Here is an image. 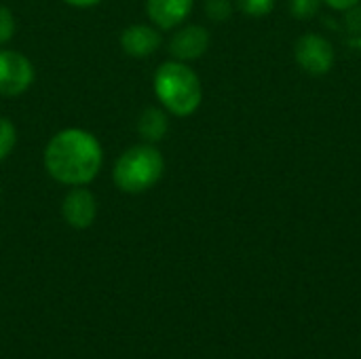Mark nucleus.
Instances as JSON below:
<instances>
[{"instance_id":"obj_10","label":"nucleus","mask_w":361,"mask_h":359,"mask_svg":"<svg viewBox=\"0 0 361 359\" xmlns=\"http://www.w3.org/2000/svg\"><path fill=\"white\" fill-rule=\"evenodd\" d=\"M169 131V112L163 106H148L137 118V133L148 144H159Z\"/></svg>"},{"instance_id":"obj_3","label":"nucleus","mask_w":361,"mask_h":359,"mask_svg":"<svg viewBox=\"0 0 361 359\" xmlns=\"http://www.w3.org/2000/svg\"><path fill=\"white\" fill-rule=\"evenodd\" d=\"M165 174V159L157 144L140 142L118 154L112 167V182L125 195H144Z\"/></svg>"},{"instance_id":"obj_2","label":"nucleus","mask_w":361,"mask_h":359,"mask_svg":"<svg viewBox=\"0 0 361 359\" xmlns=\"http://www.w3.org/2000/svg\"><path fill=\"white\" fill-rule=\"evenodd\" d=\"M152 89L159 104L173 116H190L203 102L201 78L186 61H163L152 76Z\"/></svg>"},{"instance_id":"obj_11","label":"nucleus","mask_w":361,"mask_h":359,"mask_svg":"<svg viewBox=\"0 0 361 359\" xmlns=\"http://www.w3.org/2000/svg\"><path fill=\"white\" fill-rule=\"evenodd\" d=\"M17 146V127L11 118L0 116V163L11 157Z\"/></svg>"},{"instance_id":"obj_7","label":"nucleus","mask_w":361,"mask_h":359,"mask_svg":"<svg viewBox=\"0 0 361 359\" xmlns=\"http://www.w3.org/2000/svg\"><path fill=\"white\" fill-rule=\"evenodd\" d=\"M209 42H212V36H209V30L199 25V23H188V25H180L176 28L173 36L169 38V53H171V59H178V61H195V59H201L207 49H209Z\"/></svg>"},{"instance_id":"obj_8","label":"nucleus","mask_w":361,"mask_h":359,"mask_svg":"<svg viewBox=\"0 0 361 359\" xmlns=\"http://www.w3.org/2000/svg\"><path fill=\"white\" fill-rule=\"evenodd\" d=\"M118 42L125 55L133 59H146L161 49L163 36L161 30L154 28L152 23H131L121 32Z\"/></svg>"},{"instance_id":"obj_13","label":"nucleus","mask_w":361,"mask_h":359,"mask_svg":"<svg viewBox=\"0 0 361 359\" xmlns=\"http://www.w3.org/2000/svg\"><path fill=\"white\" fill-rule=\"evenodd\" d=\"M15 30H17V21H15L13 11L8 6L0 4V49L6 47L13 40Z\"/></svg>"},{"instance_id":"obj_12","label":"nucleus","mask_w":361,"mask_h":359,"mask_svg":"<svg viewBox=\"0 0 361 359\" xmlns=\"http://www.w3.org/2000/svg\"><path fill=\"white\" fill-rule=\"evenodd\" d=\"M235 4L250 17H264L275 8V0H235Z\"/></svg>"},{"instance_id":"obj_18","label":"nucleus","mask_w":361,"mask_h":359,"mask_svg":"<svg viewBox=\"0 0 361 359\" xmlns=\"http://www.w3.org/2000/svg\"><path fill=\"white\" fill-rule=\"evenodd\" d=\"M68 6H74V8H93L97 4H102L104 0H63Z\"/></svg>"},{"instance_id":"obj_4","label":"nucleus","mask_w":361,"mask_h":359,"mask_svg":"<svg viewBox=\"0 0 361 359\" xmlns=\"http://www.w3.org/2000/svg\"><path fill=\"white\" fill-rule=\"evenodd\" d=\"M36 78L34 63L15 49H0V97L23 95Z\"/></svg>"},{"instance_id":"obj_15","label":"nucleus","mask_w":361,"mask_h":359,"mask_svg":"<svg viewBox=\"0 0 361 359\" xmlns=\"http://www.w3.org/2000/svg\"><path fill=\"white\" fill-rule=\"evenodd\" d=\"M322 2L324 0H290V13L296 19H311L319 13Z\"/></svg>"},{"instance_id":"obj_1","label":"nucleus","mask_w":361,"mask_h":359,"mask_svg":"<svg viewBox=\"0 0 361 359\" xmlns=\"http://www.w3.org/2000/svg\"><path fill=\"white\" fill-rule=\"evenodd\" d=\"M42 165L57 184L89 186L104 167V146L82 127H66L49 138Z\"/></svg>"},{"instance_id":"obj_9","label":"nucleus","mask_w":361,"mask_h":359,"mask_svg":"<svg viewBox=\"0 0 361 359\" xmlns=\"http://www.w3.org/2000/svg\"><path fill=\"white\" fill-rule=\"evenodd\" d=\"M195 0H146V15L154 28L176 30L192 13Z\"/></svg>"},{"instance_id":"obj_6","label":"nucleus","mask_w":361,"mask_h":359,"mask_svg":"<svg viewBox=\"0 0 361 359\" xmlns=\"http://www.w3.org/2000/svg\"><path fill=\"white\" fill-rule=\"evenodd\" d=\"M61 218L68 226L85 231L97 218V199L87 186H72L61 199Z\"/></svg>"},{"instance_id":"obj_16","label":"nucleus","mask_w":361,"mask_h":359,"mask_svg":"<svg viewBox=\"0 0 361 359\" xmlns=\"http://www.w3.org/2000/svg\"><path fill=\"white\" fill-rule=\"evenodd\" d=\"M347 28L353 32V34H361V6L355 4L353 8L347 11Z\"/></svg>"},{"instance_id":"obj_14","label":"nucleus","mask_w":361,"mask_h":359,"mask_svg":"<svg viewBox=\"0 0 361 359\" xmlns=\"http://www.w3.org/2000/svg\"><path fill=\"white\" fill-rule=\"evenodd\" d=\"M205 15L212 21H226L233 15V2L231 0H207L205 2Z\"/></svg>"},{"instance_id":"obj_17","label":"nucleus","mask_w":361,"mask_h":359,"mask_svg":"<svg viewBox=\"0 0 361 359\" xmlns=\"http://www.w3.org/2000/svg\"><path fill=\"white\" fill-rule=\"evenodd\" d=\"M326 4H330L332 8H336V11H349V8H353L355 4H360L361 0H324Z\"/></svg>"},{"instance_id":"obj_5","label":"nucleus","mask_w":361,"mask_h":359,"mask_svg":"<svg viewBox=\"0 0 361 359\" xmlns=\"http://www.w3.org/2000/svg\"><path fill=\"white\" fill-rule=\"evenodd\" d=\"M294 55H296V61L300 63V68L313 76H324L334 66V47L322 34L309 32V34L300 36L294 47Z\"/></svg>"}]
</instances>
